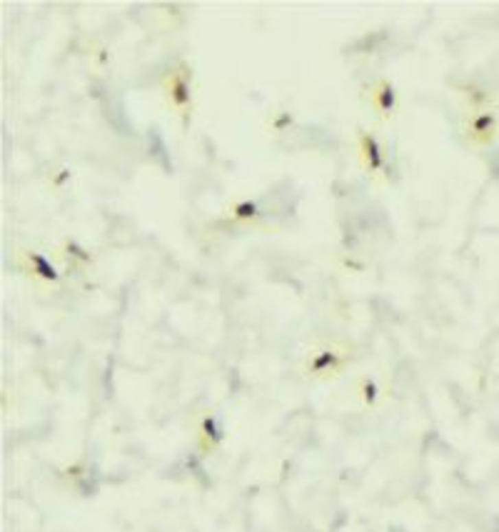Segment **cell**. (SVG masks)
<instances>
[{
	"instance_id": "9",
	"label": "cell",
	"mask_w": 499,
	"mask_h": 532,
	"mask_svg": "<svg viewBox=\"0 0 499 532\" xmlns=\"http://www.w3.org/2000/svg\"><path fill=\"white\" fill-rule=\"evenodd\" d=\"M65 253H68V257H73V260H78V263H82V265L93 263V255H90L88 250L82 248L78 240H68V242H65Z\"/></svg>"
},
{
	"instance_id": "12",
	"label": "cell",
	"mask_w": 499,
	"mask_h": 532,
	"mask_svg": "<svg viewBox=\"0 0 499 532\" xmlns=\"http://www.w3.org/2000/svg\"><path fill=\"white\" fill-rule=\"evenodd\" d=\"M70 175H73V173H70L68 167H62V170H58V175H53L50 185H53V187H62V183H65V180H70Z\"/></svg>"
},
{
	"instance_id": "2",
	"label": "cell",
	"mask_w": 499,
	"mask_h": 532,
	"mask_svg": "<svg viewBox=\"0 0 499 532\" xmlns=\"http://www.w3.org/2000/svg\"><path fill=\"white\" fill-rule=\"evenodd\" d=\"M499 132V113L494 108L487 111H474L465 123V135L472 146L485 148L489 146Z\"/></svg>"
},
{
	"instance_id": "7",
	"label": "cell",
	"mask_w": 499,
	"mask_h": 532,
	"mask_svg": "<svg viewBox=\"0 0 499 532\" xmlns=\"http://www.w3.org/2000/svg\"><path fill=\"white\" fill-rule=\"evenodd\" d=\"M222 437H225V432H222V425H220L218 417L212 413L205 415L202 422H200V448L205 450V452H212V450L222 443Z\"/></svg>"
},
{
	"instance_id": "8",
	"label": "cell",
	"mask_w": 499,
	"mask_h": 532,
	"mask_svg": "<svg viewBox=\"0 0 499 532\" xmlns=\"http://www.w3.org/2000/svg\"><path fill=\"white\" fill-rule=\"evenodd\" d=\"M230 218L237 222H255L257 218H260V207H257V203L255 200H237L230 205Z\"/></svg>"
},
{
	"instance_id": "3",
	"label": "cell",
	"mask_w": 499,
	"mask_h": 532,
	"mask_svg": "<svg viewBox=\"0 0 499 532\" xmlns=\"http://www.w3.org/2000/svg\"><path fill=\"white\" fill-rule=\"evenodd\" d=\"M347 362V355L335 350V347H322L315 350L312 358L307 360V373L312 378H329V375H337Z\"/></svg>"
},
{
	"instance_id": "4",
	"label": "cell",
	"mask_w": 499,
	"mask_h": 532,
	"mask_svg": "<svg viewBox=\"0 0 499 532\" xmlns=\"http://www.w3.org/2000/svg\"><path fill=\"white\" fill-rule=\"evenodd\" d=\"M357 140H360V155H362L364 170L369 175H380L384 170V152H382V146H380V140L367 130H360Z\"/></svg>"
},
{
	"instance_id": "6",
	"label": "cell",
	"mask_w": 499,
	"mask_h": 532,
	"mask_svg": "<svg viewBox=\"0 0 499 532\" xmlns=\"http://www.w3.org/2000/svg\"><path fill=\"white\" fill-rule=\"evenodd\" d=\"M23 257H25L27 273H30V275L40 277V280H45V283H58V280H60V273H58V268H55V265L50 263V260L43 255V253H38V250H25V253H23Z\"/></svg>"
},
{
	"instance_id": "11",
	"label": "cell",
	"mask_w": 499,
	"mask_h": 532,
	"mask_svg": "<svg viewBox=\"0 0 499 532\" xmlns=\"http://www.w3.org/2000/svg\"><path fill=\"white\" fill-rule=\"evenodd\" d=\"M288 125H292V115L290 113H280L277 118L272 120V130H277V132H282Z\"/></svg>"
},
{
	"instance_id": "1",
	"label": "cell",
	"mask_w": 499,
	"mask_h": 532,
	"mask_svg": "<svg viewBox=\"0 0 499 532\" xmlns=\"http://www.w3.org/2000/svg\"><path fill=\"white\" fill-rule=\"evenodd\" d=\"M163 90L167 103L172 105V111L183 118V125L190 123L192 115V73L190 68L180 62L178 68H172L163 80Z\"/></svg>"
},
{
	"instance_id": "10",
	"label": "cell",
	"mask_w": 499,
	"mask_h": 532,
	"mask_svg": "<svg viewBox=\"0 0 499 532\" xmlns=\"http://www.w3.org/2000/svg\"><path fill=\"white\" fill-rule=\"evenodd\" d=\"M360 395H362L364 405H375L377 395H380V390H377V382L369 380V378H362V380H360Z\"/></svg>"
},
{
	"instance_id": "5",
	"label": "cell",
	"mask_w": 499,
	"mask_h": 532,
	"mask_svg": "<svg viewBox=\"0 0 499 532\" xmlns=\"http://www.w3.org/2000/svg\"><path fill=\"white\" fill-rule=\"evenodd\" d=\"M369 100H372V108L380 118L390 120L395 115V108H397V93H395V85L390 80H377L369 90Z\"/></svg>"
},
{
	"instance_id": "13",
	"label": "cell",
	"mask_w": 499,
	"mask_h": 532,
	"mask_svg": "<svg viewBox=\"0 0 499 532\" xmlns=\"http://www.w3.org/2000/svg\"><path fill=\"white\" fill-rule=\"evenodd\" d=\"M82 470H85V465H82V463L70 465L68 470H65V475H68V477H82V475H85V472H82Z\"/></svg>"
}]
</instances>
